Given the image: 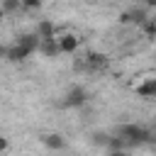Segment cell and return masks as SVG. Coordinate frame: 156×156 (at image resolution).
Here are the masks:
<instances>
[{
    "label": "cell",
    "mask_w": 156,
    "mask_h": 156,
    "mask_svg": "<svg viewBox=\"0 0 156 156\" xmlns=\"http://www.w3.org/2000/svg\"><path fill=\"white\" fill-rule=\"evenodd\" d=\"M117 136H122L127 144H146L151 139L149 129H144L141 124H122L117 127Z\"/></svg>",
    "instance_id": "6da1fadb"
},
{
    "label": "cell",
    "mask_w": 156,
    "mask_h": 156,
    "mask_svg": "<svg viewBox=\"0 0 156 156\" xmlns=\"http://www.w3.org/2000/svg\"><path fill=\"white\" fill-rule=\"evenodd\" d=\"M58 46H61V54H76L80 46V39L73 32H58Z\"/></svg>",
    "instance_id": "7a4b0ae2"
},
{
    "label": "cell",
    "mask_w": 156,
    "mask_h": 156,
    "mask_svg": "<svg viewBox=\"0 0 156 156\" xmlns=\"http://www.w3.org/2000/svg\"><path fill=\"white\" fill-rule=\"evenodd\" d=\"M34 51L32 49H27L24 44H20V41H15L10 49H5V58L10 61V63H20V61H24V58H29Z\"/></svg>",
    "instance_id": "3957f363"
},
{
    "label": "cell",
    "mask_w": 156,
    "mask_h": 156,
    "mask_svg": "<svg viewBox=\"0 0 156 156\" xmlns=\"http://www.w3.org/2000/svg\"><path fill=\"white\" fill-rule=\"evenodd\" d=\"M85 100H88V93H85L80 85H73V88L66 93L63 105H66V107H80V105H85Z\"/></svg>",
    "instance_id": "277c9868"
},
{
    "label": "cell",
    "mask_w": 156,
    "mask_h": 156,
    "mask_svg": "<svg viewBox=\"0 0 156 156\" xmlns=\"http://www.w3.org/2000/svg\"><path fill=\"white\" fill-rule=\"evenodd\" d=\"M134 93L144 100H151L156 98V78H144L139 85H134Z\"/></svg>",
    "instance_id": "5b68a950"
},
{
    "label": "cell",
    "mask_w": 156,
    "mask_h": 156,
    "mask_svg": "<svg viewBox=\"0 0 156 156\" xmlns=\"http://www.w3.org/2000/svg\"><path fill=\"white\" fill-rule=\"evenodd\" d=\"M37 34H39L41 41H46V39H58V27H54L49 20H41L39 27H37Z\"/></svg>",
    "instance_id": "8992f818"
},
{
    "label": "cell",
    "mask_w": 156,
    "mask_h": 156,
    "mask_svg": "<svg viewBox=\"0 0 156 156\" xmlns=\"http://www.w3.org/2000/svg\"><path fill=\"white\" fill-rule=\"evenodd\" d=\"M41 141H44V146H46L49 151H61V149L66 146V141H63V136H61L58 132H51V134H44V136H41Z\"/></svg>",
    "instance_id": "52a82bcc"
},
{
    "label": "cell",
    "mask_w": 156,
    "mask_h": 156,
    "mask_svg": "<svg viewBox=\"0 0 156 156\" xmlns=\"http://www.w3.org/2000/svg\"><path fill=\"white\" fill-rule=\"evenodd\" d=\"M39 51L46 56V58H54V56H58L61 54V46H58V39H46V41H41V46H39Z\"/></svg>",
    "instance_id": "ba28073f"
},
{
    "label": "cell",
    "mask_w": 156,
    "mask_h": 156,
    "mask_svg": "<svg viewBox=\"0 0 156 156\" xmlns=\"http://www.w3.org/2000/svg\"><path fill=\"white\" fill-rule=\"evenodd\" d=\"M146 20H149V17H146V10H141V7H139V10H132V22H134V24H144Z\"/></svg>",
    "instance_id": "9c48e42d"
},
{
    "label": "cell",
    "mask_w": 156,
    "mask_h": 156,
    "mask_svg": "<svg viewBox=\"0 0 156 156\" xmlns=\"http://www.w3.org/2000/svg\"><path fill=\"white\" fill-rule=\"evenodd\" d=\"M141 29H144V34H146V37H156V20H151V17H149V20L141 24Z\"/></svg>",
    "instance_id": "30bf717a"
},
{
    "label": "cell",
    "mask_w": 156,
    "mask_h": 156,
    "mask_svg": "<svg viewBox=\"0 0 156 156\" xmlns=\"http://www.w3.org/2000/svg\"><path fill=\"white\" fill-rule=\"evenodd\" d=\"M20 7H22L20 0H5V2H2V10H5V12H15V10H20Z\"/></svg>",
    "instance_id": "8fae6325"
},
{
    "label": "cell",
    "mask_w": 156,
    "mask_h": 156,
    "mask_svg": "<svg viewBox=\"0 0 156 156\" xmlns=\"http://www.w3.org/2000/svg\"><path fill=\"white\" fill-rule=\"evenodd\" d=\"M24 10H39L41 7V0H20Z\"/></svg>",
    "instance_id": "7c38bea8"
},
{
    "label": "cell",
    "mask_w": 156,
    "mask_h": 156,
    "mask_svg": "<svg viewBox=\"0 0 156 156\" xmlns=\"http://www.w3.org/2000/svg\"><path fill=\"white\" fill-rule=\"evenodd\" d=\"M7 149H10V141H7V136H2V139H0V154L5 156V154H7Z\"/></svg>",
    "instance_id": "4fadbf2b"
},
{
    "label": "cell",
    "mask_w": 156,
    "mask_h": 156,
    "mask_svg": "<svg viewBox=\"0 0 156 156\" xmlns=\"http://www.w3.org/2000/svg\"><path fill=\"white\" fill-rule=\"evenodd\" d=\"M119 22H122V24H129V22H132V12H122V15H119Z\"/></svg>",
    "instance_id": "5bb4252c"
},
{
    "label": "cell",
    "mask_w": 156,
    "mask_h": 156,
    "mask_svg": "<svg viewBox=\"0 0 156 156\" xmlns=\"http://www.w3.org/2000/svg\"><path fill=\"white\" fill-rule=\"evenodd\" d=\"M107 156H127V154H124V149H119V151H110Z\"/></svg>",
    "instance_id": "9a60e30c"
}]
</instances>
